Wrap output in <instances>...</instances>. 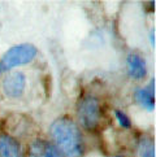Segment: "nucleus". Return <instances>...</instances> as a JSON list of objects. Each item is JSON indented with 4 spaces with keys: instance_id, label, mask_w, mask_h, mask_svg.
<instances>
[{
    "instance_id": "1",
    "label": "nucleus",
    "mask_w": 156,
    "mask_h": 157,
    "mask_svg": "<svg viewBox=\"0 0 156 157\" xmlns=\"http://www.w3.org/2000/svg\"><path fill=\"white\" fill-rule=\"evenodd\" d=\"M49 135L53 145L65 157H82L85 153V140L81 128L70 117L56 118L49 126Z\"/></svg>"
},
{
    "instance_id": "2",
    "label": "nucleus",
    "mask_w": 156,
    "mask_h": 157,
    "mask_svg": "<svg viewBox=\"0 0 156 157\" xmlns=\"http://www.w3.org/2000/svg\"><path fill=\"white\" fill-rule=\"evenodd\" d=\"M77 117L81 126L88 131H94L102 122V105L95 95L86 94L77 104Z\"/></svg>"
},
{
    "instance_id": "3",
    "label": "nucleus",
    "mask_w": 156,
    "mask_h": 157,
    "mask_svg": "<svg viewBox=\"0 0 156 157\" xmlns=\"http://www.w3.org/2000/svg\"><path fill=\"white\" fill-rule=\"evenodd\" d=\"M37 47L30 43H22L10 47L0 60V71H8L17 66L29 64L37 57Z\"/></svg>"
},
{
    "instance_id": "4",
    "label": "nucleus",
    "mask_w": 156,
    "mask_h": 157,
    "mask_svg": "<svg viewBox=\"0 0 156 157\" xmlns=\"http://www.w3.org/2000/svg\"><path fill=\"white\" fill-rule=\"evenodd\" d=\"M26 88V77L22 71H12L3 79V91L8 98H21Z\"/></svg>"
},
{
    "instance_id": "5",
    "label": "nucleus",
    "mask_w": 156,
    "mask_h": 157,
    "mask_svg": "<svg viewBox=\"0 0 156 157\" xmlns=\"http://www.w3.org/2000/svg\"><path fill=\"white\" fill-rule=\"evenodd\" d=\"M127 74L135 81H141L147 75V63L139 53H129L126 57Z\"/></svg>"
},
{
    "instance_id": "6",
    "label": "nucleus",
    "mask_w": 156,
    "mask_h": 157,
    "mask_svg": "<svg viewBox=\"0 0 156 157\" xmlns=\"http://www.w3.org/2000/svg\"><path fill=\"white\" fill-rule=\"evenodd\" d=\"M134 100L146 110L155 109V79H151L150 85L134 91Z\"/></svg>"
},
{
    "instance_id": "7",
    "label": "nucleus",
    "mask_w": 156,
    "mask_h": 157,
    "mask_svg": "<svg viewBox=\"0 0 156 157\" xmlns=\"http://www.w3.org/2000/svg\"><path fill=\"white\" fill-rule=\"evenodd\" d=\"M0 157H22L18 140L8 134H0Z\"/></svg>"
},
{
    "instance_id": "8",
    "label": "nucleus",
    "mask_w": 156,
    "mask_h": 157,
    "mask_svg": "<svg viewBox=\"0 0 156 157\" xmlns=\"http://www.w3.org/2000/svg\"><path fill=\"white\" fill-rule=\"evenodd\" d=\"M139 157H155V143L151 138L142 136L138 142Z\"/></svg>"
},
{
    "instance_id": "9",
    "label": "nucleus",
    "mask_w": 156,
    "mask_h": 157,
    "mask_svg": "<svg viewBox=\"0 0 156 157\" xmlns=\"http://www.w3.org/2000/svg\"><path fill=\"white\" fill-rule=\"evenodd\" d=\"M27 157H46V140L35 139L29 144Z\"/></svg>"
},
{
    "instance_id": "10",
    "label": "nucleus",
    "mask_w": 156,
    "mask_h": 157,
    "mask_svg": "<svg viewBox=\"0 0 156 157\" xmlns=\"http://www.w3.org/2000/svg\"><path fill=\"white\" fill-rule=\"evenodd\" d=\"M113 113H115V117H116L117 122L120 123V126L122 128H130L131 127V121H130L129 116H127L125 112H122L121 109H115Z\"/></svg>"
},
{
    "instance_id": "11",
    "label": "nucleus",
    "mask_w": 156,
    "mask_h": 157,
    "mask_svg": "<svg viewBox=\"0 0 156 157\" xmlns=\"http://www.w3.org/2000/svg\"><path fill=\"white\" fill-rule=\"evenodd\" d=\"M46 157H65L52 143L46 142Z\"/></svg>"
},
{
    "instance_id": "12",
    "label": "nucleus",
    "mask_w": 156,
    "mask_h": 157,
    "mask_svg": "<svg viewBox=\"0 0 156 157\" xmlns=\"http://www.w3.org/2000/svg\"><path fill=\"white\" fill-rule=\"evenodd\" d=\"M150 40H151V46L155 47V29H152L150 33Z\"/></svg>"
},
{
    "instance_id": "13",
    "label": "nucleus",
    "mask_w": 156,
    "mask_h": 157,
    "mask_svg": "<svg viewBox=\"0 0 156 157\" xmlns=\"http://www.w3.org/2000/svg\"><path fill=\"white\" fill-rule=\"evenodd\" d=\"M113 157H125V156H120V155H119V156H113Z\"/></svg>"
}]
</instances>
